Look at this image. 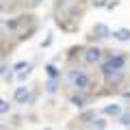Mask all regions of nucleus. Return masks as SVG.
Instances as JSON below:
<instances>
[{
	"label": "nucleus",
	"instance_id": "8",
	"mask_svg": "<svg viewBox=\"0 0 130 130\" xmlns=\"http://www.w3.org/2000/svg\"><path fill=\"white\" fill-rule=\"evenodd\" d=\"M104 115H117V117H119V115H121L119 104H111V106H104Z\"/></svg>",
	"mask_w": 130,
	"mask_h": 130
},
{
	"label": "nucleus",
	"instance_id": "14",
	"mask_svg": "<svg viewBox=\"0 0 130 130\" xmlns=\"http://www.w3.org/2000/svg\"><path fill=\"white\" fill-rule=\"evenodd\" d=\"M93 5H95V7H104V5H106V0H93Z\"/></svg>",
	"mask_w": 130,
	"mask_h": 130
},
{
	"label": "nucleus",
	"instance_id": "15",
	"mask_svg": "<svg viewBox=\"0 0 130 130\" xmlns=\"http://www.w3.org/2000/svg\"><path fill=\"white\" fill-rule=\"evenodd\" d=\"M93 117V113H85V115H80V119H91Z\"/></svg>",
	"mask_w": 130,
	"mask_h": 130
},
{
	"label": "nucleus",
	"instance_id": "7",
	"mask_svg": "<svg viewBox=\"0 0 130 130\" xmlns=\"http://www.w3.org/2000/svg\"><path fill=\"white\" fill-rule=\"evenodd\" d=\"M111 35H115L119 41H128V39H130V30H128V28H119L117 32H111Z\"/></svg>",
	"mask_w": 130,
	"mask_h": 130
},
{
	"label": "nucleus",
	"instance_id": "10",
	"mask_svg": "<svg viewBox=\"0 0 130 130\" xmlns=\"http://www.w3.org/2000/svg\"><path fill=\"white\" fill-rule=\"evenodd\" d=\"M9 108H11V104L7 102V100H0V115H5V113H9Z\"/></svg>",
	"mask_w": 130,
	"mask_h": 130
},
{
	"label": "nucleus",
	"instance_id": "16",
	"mask_svg": "<svg viewBox=\"0 0 130 130\" xmlns=\"http://www.w3.org/2000/svg\"><path fill=\"white\" fill-rule=\"evenodd\" d=\"M0 130H9V128H7V126H2V124H0Z\"/></svg>",
	"mask_w": 130,
	"mask_h": 130
},
{
	"label": "nucleus",
	"instance_id": "3",
	"mask_svg": "<svg viewBox=\"0 0 130 130\" xmlns=\"http://www.w3.org/2000/svg\"><path fill=\"white\" fill-rule=\"evenodd\" d=\"M100 59H102V50H100V48H89V50L85 52V61H87V63H98Z\"/></svg>",
	"mask_w": 130,
	"mask_h": 130
},
{
	"label": "nucleus",
	"instance_id": "4",
	"mask_svg": "<svg viewBox=\"0 0 130 130\" xmlns=\"http://www.w3.org/2000/svg\"><path fill=\"white\" fill-rule=\"evenodd\" d=\"M93 35L100 37V39H106V37H111V30H108V26H104V24H95V26H93Z\"/></svg>",
	"mask_w": 130,
	"mask_h": 130
},
{
	"label": "nucleus",
	"instance_id": "9",
	"mask_svg": "<svg viewBox=\"0 0 130 130\" xmlns=\"http://www.w3.org/2000/svg\"><path fill=\"white\" fill-rule=\"evenodd\" d=\"M119 124L121 126H130V113H121L119 115Z\"/></svg>",
	"mask_w": 130,
	"mask_h": 130
},
{
	"label": "nucleus",
	"instance_id": "5",
	"mask_svg": "<svg viewBox=\"0 0 130 130\" xmlns=\"http://www.w3.org/2000/svg\"><path fill=\"white\" fill-rule=\"evenodd\" d=\"M28 98H30V93H28L26 87H18V89H15V102H22L24 104Z\"/></svg>",
	"mask_w": 130,
	"mask_h": 130
},
{
	"label": "nucleus",
	"instance_id": "6",
	"mask_svg": "<svg viewBox=\"0 0 130 130\" xmlns=\"http://www.w3.org/2000/svg\"><path fill=\"white\" fill-rule=\"evenodd\" d=\"M70 102L74 104V106H78V108H83L85 104H87V98H85L83 93H74V95H70Z\"/></svg>",
	"mask_w": 130,
	"mask_h": 130
},
{
	"label": "nucleus",
	"instance_id": "11",
	"mask_svg": "<svg viewBox=\"0 0 130 130\" xmlns=\"http://www.w3.org/2000/svg\"><path fill=\"white\" fill-rule=\"evenodd\" d=\"M93 128H95V130H104V128H106V121H104V119H95V121H93Z\"/></svg>",
	"mask_w": 130,
	"mask_h": 130
},
{
	"label": "nucleus",
	"instance_id": "18",
	"mask_svg": "<svg viewBox=\"0 0 130 130\" xmlns=\"http://www.w3.org/2000/svg\"><path fill=\"white\" fill-rule=\"evenodd\" d=\"M37 2H41V0H37Z\"/></svg>",
	"mask_w": 130,
	"mask_h": 130
},
{
	"label": "nucleus",
	"instance_id": "13",
	"mask_svg": "<svg viewBox=\"0 0 130 130\" xmlns=\"http://www.w3.org/2000/svg\"><path fill=\"white\" fill-rule=\"evenodd\" d=\"M20 24H22V18H18V20H13V22H9V24H7V28H11V30H13V28H18Z\"/></svg>",
	"mask_w": 130,
	"mask_h": 130
},
{
	"label": "nucleus",
	"instance_id": "17",
	"mask_svg": "<svg viewBox=\"0 0 130 130\" xmlns=\"http://www.w3.org/2000/svg\"><path fill=\"white\" fill-rule=\"evenodd\" d=\"M126 98H130V93H126Z\"/></svg>",
	"mask_w": 130,
	"mask_h": 130
},
{
	"label": "nucleus",
	"instance_id": "2",
	"mask_svg": "<svg viewBox=\"0 0 130 130\" xmlns=\"http://www.w3.org/2000/svg\"><path fill=\"white\" fill-rule=\"evenodd\" d=\"M70 83H72V87H76L78 91H85V89H89V85H91V78H89L83 70H72L70 72Z\"/></svg>",
	"mask_w": 130,
	"mask_h": 130
},
{
	"label": "nucleus",
	"instance_id": "12",
	"mask_svg": "<svg viewBox=\"0 0 130 130\" xmlns=\"http://www.w3.org/2000/svg\"><path fill=\"white\" fill-rule=\"evenodd\" d=\"M46 70H48V76H50V78H56V76H59V72H56L54 65H48Z\"/></svg>",
	"mask_w": 130,
	"mask_h": 130
},
{
	"label": "nucleus",
	"instance_id": "1",
	"mask_svg": "<svg viewBox=\"0 0 130 130\" xmlns=\"http://www.w3.org/2000/svg\"><path fill=\"white\" fill-rule=\"evenodd\" d=\"M124 65H126V56L124 54H113L106 63H102V72H104V76L111 78L113 74H121Z\"/></svg>",
	"mask_w": 130,
	"mask_h": 130
}]
</instances>
